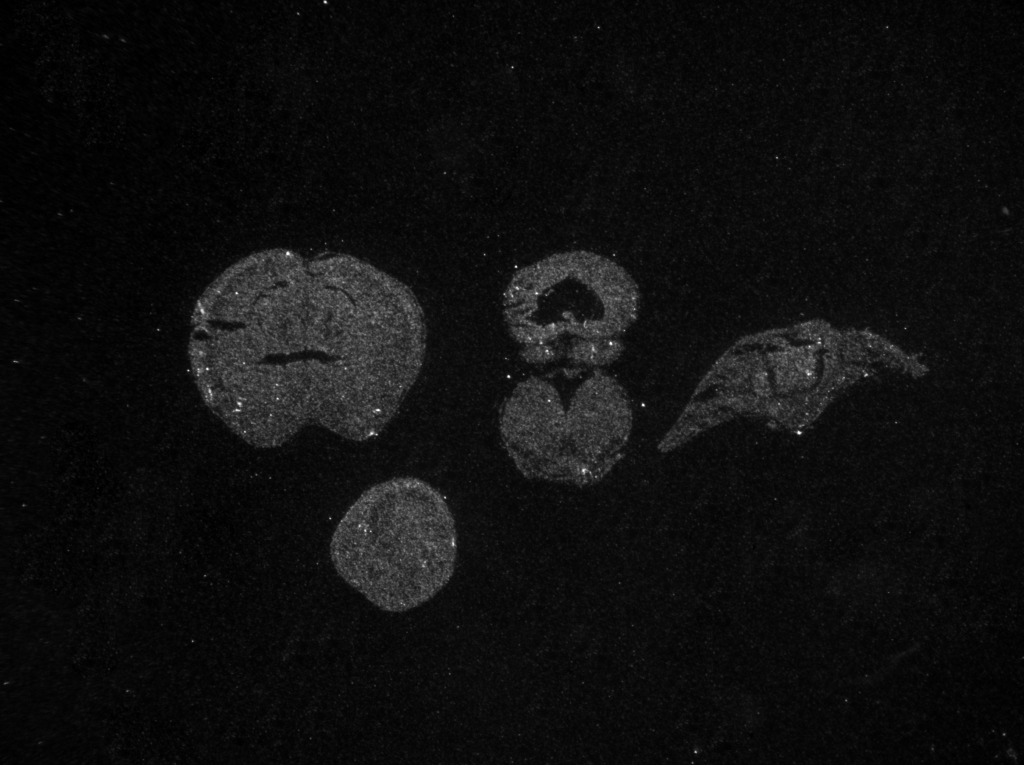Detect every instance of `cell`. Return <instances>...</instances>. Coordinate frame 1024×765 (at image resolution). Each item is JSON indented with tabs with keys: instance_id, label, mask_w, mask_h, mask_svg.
<instances>
[{
	"instance_id": "cell-1",
	"label": "cell",
	"mask_w": 1024,
	"mask_h": 765,
	"mask_svg": "<svg viewBox=\"0 0 1024 765\" xmlns=\"http://www.w3.org/2000/svg\"><path fill=\"white\" fill-rule=\"evenodd\" d=\"M197 366L213 412L247 444L306 427L363 442L399 411L422 370L427 328L402 281L356 256L257 251L201 304Z\"/></svg>"
},
{
	"instance_id": "cell-2",
	"label": "cell",
	"mask_w": 1024,
	"mask_h": 765,
	"mask_svg": "<svg viewBox=\"0 0 1024 765\" xmlns=\"http://www.w3.org/2000/svg\"><path fill=\"white\" fill-rule=\"evenodd\" d=\"M457 548L456 521L440 491L400 476L359 495L338 522L329 554L350 587L379 609L401 613L448 584Z\"/></svg>"
},
{
	"instance_id": "cell-3",
	"label": "cell",
	"mask_w": 1024,
	"mask_h": 765,
	"mask_svg": "<svg viewBox=\"0 0 1024 765\" xmlns=\"http://www.w3.org/2000/svg\"><path fill=\"white\" fill-rule=\"evenodd\" d=\"M498 422L503 447L523 477L585 487L602 480L620 459L632 412L620 383L594 371L567 406L551 382L537 376L520 381L503 402Z\"/></svg>"
},
{
	"instance_id": "cell-4",
	"label": "cell",
	"mask_w": 1024,
	"mask_h": 765,
	"mask_svg": "<svg viewBox=\"0 0 1024 765\" xmlns=\"http://www.w3.org/2000/svg\"><path fill=\"white\" fill-rule=\"evenodd\" d=\"M503 317L529 364L565 356L582 340H616L637 319L640 296L630 274L586 250L555 253L517 270L503 293Z\"/></svg>"
},
{
	"instance_id": "cell-5",
	"label": "cell",
	"mask_w": 1024,
	"mask_h": 765,
	"mask_svg": "<svg viewBox=\"0 0 1024 765\" xmlns=\"http://www.w3.org/2000/svg\"><path fill=\"white\" fill-rule=\"evenodd\" d=\"M623 351V345L616 340H582L573 343L565 356L576 365L586 367H603L617 360Z\"/></svg>"
}]
</instances>
